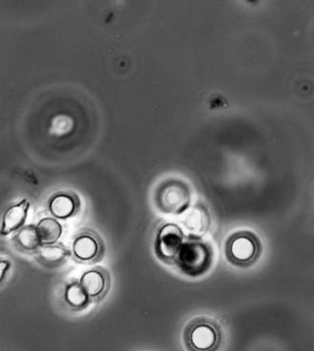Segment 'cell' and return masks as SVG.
Wrapping results in <instances>:
<instances>
[{"instance_id": "1", "label": "cell", "mask_w": 314, "mask_h": 351, "mask_svg": "<svg viewBox=\"0 0 314 351\" xmlns=\"http://www.w3.org/2000/svg\"><path fill=\"white\" fill-rule=\"evenodd\" d=\"M215 250L210 242L200 237H186L174 266L186 277L203 276L212 269Z\"/></svg>"}, {"instance_id": "2", "label": "cell", "mask_w": 314, "mask_h": 351, "mask_svg": "<svg viewBox=\"0 0 314 351\" xmlns=\"http://www.w3.org/2000/svg\"><path fill=\"white\" fill-rule=\"evenodd\" d=\"M221 341L223 330L213 318H192L184 328L183 342L188 351H218Z\"/></svg>"}, {"instance_id": "3", "label": "cell", "mask_w": 314, "mask_h": 351, "mask_svg": "<svg viewBox=\"0 0 314 351\" xmlns=\"http://www.w3.org/2000/svg\"><path fill=\"white\" fill-rule=\"evenodd\" d=\"M154 201L156 209L164 215H182L191 206V189L183 180L167 179L157 186Z\"/></svg>"}, {"instance_id": "4", "label": "cell", "mask_w": 314, "mask_h": 351, "mask_svg": "<svg viewBox=\"0 0 314 351\" xmlns=\"http://www.w3.org/2000/svg\"><path fill=\"white\" fill-rule=\"evenodd\" d=\"M71 258L78 264L91 265L102 261L106 253V245L97 232L91 228H82L72 239Z\"/></svg>"}, {"instance_id": "5", "label": "cell", "mask_w": 314, "mask_h": 351, "mask_svg": "<svg viewBox=\"0 0 314 351\" xmlns=\"http://www.w3.org/2000/svg\"><path fill=\"white\" fill-rule=\"evenodd\" d=\"M224 253L227 261L232 265L250 266L258 258L260 243L251 232H235L226 240Z\"/></svg>"}, {"instance_id": "6", "label": "cell", "mask_w": 314, "mask_h": 351, "mask_svg": "<svg viewBox=\"0 0 314 351\" xmlns=\"http://www.w3.org/2000/svg\"><path fill=\"white\" fill-rule=\"evenodd\" d=\"M186 237L183 229L177 223H162L156 229L154 237V253L159 261L174 266L176 258Z\"/></svg>"}, {"instance_id": "7", "label": "cell", "mask_w": 314, "mask_h": 351, "mask_svg": "<svg viewBox=\"0 0 314 351\" xmlns=\"http://www.w3.org/2000/svg\"><path fill=\"white\" fill-rule=\"evenodd\" d=\"M78 282L92 302H101L107 296L112 285L110 272L99 266L84 272Z\"/></svg>"}, {"instance_id": "8", "label": "cell", "mask_w": 314, "mask_h": 351, "mask_svg": "<svg viewBox=\"0 0 314 351\" xmlns=\"http://www.w3.org/2000/svg\"><path fill=\"white\" fill-rule=\"evenodd\" d=\"M80 208V198L72 191H58L46 202V210L51 217L58 220H69L77 215Z\"/></svg>"}, {"instance_id": "9", "label": "cell", "mask_w": 314, "mask_h": 351, "mask_svg": "<svg viewBox=\"0 0 314 351\" xmlns=\"http://www.w3.org/2000/svg\"><path fill=\"white\" fill-rule=\"evenodd\" d=\"M31 204L28 199L10 204L5 209L0 220V237H8L15 234L25 226Z\"/></svg>"}, {"instance_id": "10", "label": "cell", "mask_w": 314, "mask_h": 351, "mask_svg": "<svg viewBox=\"0 0 314 351\" xmlns=\"http://www.w3.org/2000/svg\"><path fill=\"white\" fill-rule=\"evenodd\" d=\"M182 225L188 232L189 237H200L210 231L212 217L208 208L202 204L194 205L184 213Z\"/></svg>"}, {"instance_id": "11", "label": "cell", "mask_w": 314, "mask_h": 351, "mask_svg": "<svg viewBox=\"0 0 314 351\" xmlns=\"http://www.w3.org/2000/svg\"><path fill=\"white\" fill-rule=\"evenodd\" d=\"M34 259L40 266L47 269H56L64 265L71 258V250L63 243L40 245L34 254Z\"/></svg>"}, {"instance_id": "12", "label": "cell", "mask_w": 314, "mask_h": 351, "mask_svg": "<svg viewBox=\"0 0 314 351\" xmlns=\"http://www.w3.org/2000/svg\"><path fill=\"white\" fill-rule=\"evenodd\" d=\"M64 306L72 312H81L92 304L78 280H73L64 285L63 297Z\"/></svg>"}, {"instance_id": "13", "label": "cell", "mask_w": 314, "mask_h": 351, "mask_svg": "<svg viewBox=\"0 0 314 351\" xmlns=\"http://www.w3.org/2000/svg\"><path fill=\"white\" fill-rule=\"evenodd\" d=\"M12 243L20 252L32 256H34L42 245L35 225H25L13 234Z\"/></svg>"}, {"instance_id": "14", "label": "cell", "mask_w": 314, "mask_h": 351, "mask_svg": "<svg viewBox=\"0 0 314 351\" xmlns=\"http://www.w3.org/2000/svg\"><path fill=\"white\" fill-rule=\"evenodd\" d=\"M35 226L42 245L58 243L63 234V226L51 216L40 219Z\"/></svg>"}, {"instance_id": "15", "label": "cell", "mask_w": 314, "mask_h": 351, "mask_svg": "<svg viewBox=\"0 0 314 351\" xmlns=\"http://www.w3.org/2000/svg\"><path fill=\"white\" fill-rule=\"evenodd\" d=\"M12 269V262L7 258H0V286L5 282Z\"/></svg>"}]
</instances>
